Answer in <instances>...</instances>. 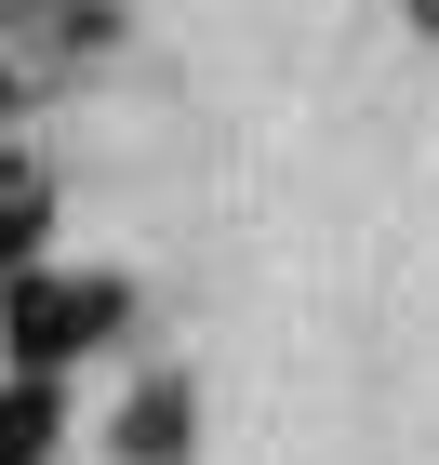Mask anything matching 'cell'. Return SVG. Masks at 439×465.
<instances>
[{"mask_svg": "<svg viewBox=\"0 0 439 465\" xmlns=\"http://www.w3.org/2000/svg\"><path fill=\"white\" fill-rule=\"evenodd\" d=\"M134 320V292L120 280H94V266H0V359L14 372H67L80 346H107V332Z\"/></svg>", "mask_w": 439, "mask_h": 465, "instance_id": "1", "label": "cell"}, {"mask_svg": "<svg viewBox=\"0 0 439 465\" xmlns=\"http://www.w3.org/2000/svg\"><path fill=\"white\" fill-rule=\"evenodd\" d=\"M54 372H0V465H54Z\"/></svg>", "mask_w": 439, "mask_h": 465, "instance_id": "2", "label": "cell"}, {"mask_svg": "<svg viewBox=\"0 0 439 465\" xmlns=\"http://www.w3.org/2000/svg\"><path fill=\"white\" fill-rule=\"evenodd\" d=\"M186 452V386H134L120 399V465H174Z\"/></svg>", "mask_w": 439, "mask_h": 465, "instance_id": "3", "label": "cell"}, {"mask_svg": "<svg viewBox=\"0 0 439 465\" xmlns=\"http://www.w3.org/2000/svg\"><path fill=\"white\" fill-rule=\"evenodd\" d=\"M40 226H54V186H40V160H14V146H0V266H27Z\"/></svg>", "mask_w": 439, "mask_h": 465, "instance_id": "4", "label": "cell"}, {"mask_svg": "<svg viewBox=\"0 0 439 465\" xmlns=\"http://www.w3.org/2000/svg\"><path fill=\"white\" fill-rule=\"evenodd\" d=\"M0 107H14V80H0Z\"/></svg>", "mask_w": 439, "mask_h": 465, "instance_id": "5", "label": "cell"}]
</instances>
